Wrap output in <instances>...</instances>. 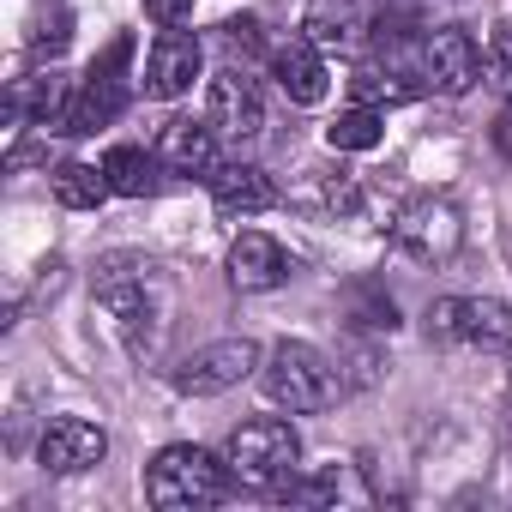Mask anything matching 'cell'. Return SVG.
<instances>
[{"mask_svg": "<svg viewBox=\"0 0 512 512\" xmlns=\"http://www.w3.org/2000/svg\"><path fill=\"white\" fill-rule=\"evenodd\" d=\"M97 308L115 320V332H121L139 356L157 350L169 296H163V278H157L151 260H109V266L97 272Z\"/></svg>", "mask_w": 512, "mask_h": 512, "instance_id": "6da1fadb", "label": "cell"}, {"mask_svg": "<svg viewBox=\"0 0 512 512\" xmlns=\"http://www.w3.org/2000/svg\"><path fill=\"white\" fill-rule=\"evenodd\" d=\"M223 470L205 446H163L151 464H145V500L163 506V512H193V506H211L223 500Z\"/></svg>", "mask_w": 512, "mask_h": 512, "instance_id": "7a4b0ae2", "label": "cell"}, {"mask_svg": "<svg viewBox=\"0 0 512 512\" xmlns=\"http://www.w3.org/2000/svg\"><path fill=\"white\" fill-rule=\"evenodd\" d=\"M296 458H302V440H296V428L278 422V416L241 422V428L229 434V452H223L229 476H241L247 488H278L284 476H296Z\"/></svg>", "mask_w": 512, "mask_h": 512, "instance_id": "3957f363", "label": "cell"}, {"mask_svg": "<svg viewBox=\"0 0 512 512\" xmlns=\"http://www.w3.org/2000/svg\"><path fill=\"white\" fill-rule=\"evenodd\" d=\"M260 386H266V398L278 410H326L332 392H338V380H332V368H326V356L314 344H278Z\"/></svg>", "mask_w": 512, "mask_h": 512, "instance_id": "277c9868", "label": "cell"}, {"mask_svg": "<svg viewBox=\"0 0 512 512\" xmlns=\"http://www.w3.org/2000/svg\"><path fill=\"white\" fill-rule=\"evenodd\" d=\"M392 241L410 253V260L440 266V260H452L458 241H464V217H458V205H452V199L422 193V199L398 205V217H392Z\"/></svg>", "mask_w": 512, "mask_h": 512, "instance_id": "5b68a950", "label": "cell"}, {"mask_svg": "<svg viewBox=\"0 0 512 512\" xmlns=\"http://www.w3.org/2000/svg\"><path fill=\"white\" fill-rule=\"evenodd\" d=\"M127 61H133V37H115V43L91 61V73H85V85H79V97H73L67 133H97V127H109V121L127 109Z\"/></svg>", "mask_w": 512, "mask_h": 512, "instance_id": "8992f818", "label": "cell"}, {"mask_svg": "<svg viewBox=\"0 0 512 512\" xmlns=\"http://www.w3.org/2000/svg\"><path fill=\"white\" fill-rule=\"evenodd\" d=\"M253 368H260V344H253V338H217V344L193 350V356L175 368V386H181L187 398H217V392L241 386Z\"/></svg>", "mask_w": 512, "mask_h": 512, "instance_id": "52a82bcc", "label": "cell"}, {"mask_svg": "<svg viewBox=\"0 0 512 512\" xmlns=\"http://www.w3.org/2000/svg\"><path fill=\"white\" fill-rule=\"evenodd\" d=\"M428 332L452 344H512V308L494 296H446L428 308Z\"/></svg>", "mask_w": 512, "mask_h": 512, "instance_id": "ba28073f", "label": "cell"}, {"mask_svg": "<svg viewBox=\"0 0 512 512\" xmlns=\"http://www.w3.org/2000/svg\"><path fill=\"white\" fill-rule=\"evenodd\" d=\"M205 121L217 127V139H229V145H253L266 133V103H260V91H253V79L247 73H217L211 85H205Z\"/></svg>", "mask_w": 512, "mask_h": 512, "instance_id": "9c48e42d", "label": "cell"}, {"mask_svg": "<svg viewBox=\"0 0 512 512\" xmlns=\"http://www.w3.org/2000/svg\"><path fill=\"white\" fill-rule=\"evenodd\" d=\"M422 79H428L434 91H446V97H464V91L482 79L476 37H470L464 25H440V31H428V43H422Z\"/></svg>", "mask_w": 512, "mask_h": 512, "instance_id": "30bf717a", "label": "cell"}, {"mask_svg": "<svg viewBox=\"0 0 512 512\" xmlns=\"http://www.w3.org/2000/svg\"><path fill=\"white\" fill-rule=\"evenodd\" d=\"M37 458H43V470H55V476H79V470H97V464L109 458V434H103L97 422H85V416H55V422L43 428Z\"/></svg>", "mask_w": 512, "mask_h": 512, "instance_id": "8fae6325", "label": "cell"}, {"mask_svg": "<svg viewBox=\"0 0 512 512\" xmlns=\"http://www.w3.org/2000/svg\"><path fill=\"white\" fill-rule=\"evenodd\" d=\"M199 67H205L199 43H193L187 31H163V37L151 43V55H145V97H157V103H175L181 91H193Z\"/></svg>", "mask_w": 512, "mask_h": 512, "instance_id": "7c38bea8", "label": "cell"}, {"mask_svg": "<svg viewBox=\"0 0 512 512\" xmlns=\"http://www.w3.org/2000/svg\"><path fill=\"white\" fill-rule=\"evenodd\" d=\"M272 73H278V91H284L290 103H302V109H314V103H326V91H332V73H326V61H320V49H314L308 37H296V43H284V49L272 55Z\"/></svg>", "mask_w": 512, "mask_h": 512, "instance_id": "4fadbf2b", "label": "cell"}, {"mask_svg": "<svg viewBox=\"0 0 512 512\" xmlns=\"http://www.w3.org/2000/svg\"><path fill=\"white\" fill-rule=\"evenodd\" d=\"M211 199H217V211H229V217H260V211L278 205V181H272L260 163H229V169L211 175Z\"/></svg>", "mask_w": 512, "mask_h": 512, "instance_id": "5bb4252c", "label": "cell"}, {"mask_svg": "<svg viewBox=\"0 0 512 512\" xmlns=\"http://www.w3.org/2000/svg\"><path fill=\"white\" fill-rule=\"evenodd\" d=\"M157 157L175 169V175H217V127L211 121H169L163 139H157Z\"/></svg>", "mask_w": 512, "mask_h": 512, "instance_id": "9a60e30c", "label": "cell"}, {"mask_svg": "<svg viewBox=\"0 0 512 512\" xmlns=\"http://www.w3.org/2000/svg\"><path fill=\"white\" fill-rule=\"evenodd\" d=\"M284 272H290L284 247H278L272 235H260V229H247V235L229 247V284H235V290H278Z\"/></svg>", "mask_w": 512, "mask_h": 512, "instance_id": "2e32d148", "label": "cell"}, {"mask_svg": "<svg viewBox=\"0 0 512 512\" xmlns=\"http://www.w3.org/2000/svg\"><path fill=\"white\" fill-rule=\"evenodd\" d=\"M362 31H368V13H362V0H314L308 19H302V37L314 49H362Z\"/></svg>", "mask_w": 512, "mask_h": 512, "instance_id": "e0dca14e", "label": "cell"}, {"mask_svg": "<svg viewBox=\"0 0 512 512\" xmlns=\"http://www.w3.org/2000/svg\"><path fill=\"white\" fill-rule=\"evenodd\" d=\"M422 73H410L404 61H380V67H356V79H350V97L356 103H368V109H380V103H410L422 85H416Z\"/></svg>", "mask_w": 512, "mask_h": 512, "instance_id": "ac0fdd59", "label": "cell"}, {"mask_svg": "<svg viewBox=\"0 0 512 512\" xmlns=\"http://www.w3.org/2000/svg\"><path fill=\"white\" fill-rule=\"evenodd\" d=\"M302 205H314V211H326V217H356V211H362V181H356L350 169H308Z\"/></svg>", "mask_w": 512, "mask_h": 512, "instance_id": "d6986e66", "label": "cell"}, {"mask_svg": "<svg viewBox=\"0 0 512 512\" xmlns=\"http://www.w3.org/2000/svg\"><path fill=\"white\" fill-rule=\"evenodd\" d=\"M109 193H115V187H109L103 163H97V169H91V163H61V169H55V199H61L67 211H97Z\"/></svg>", "mask_w": 512, "mask_h": 512, "instance_id": "ffe728a7", "label": "cell"}, {"mask_svg": "<svg viewBox=\"0 0 512 512\" xmlns=\"http://www.w3.org/2000/svg\"><path fill=\"white\" fill-rule=\"evenodd\" d=\"M380 139H386V121H380V109H368V103L344 109V115L326 127V145H332V151H374Z\"/></svg>", "mask_w": 512, "mask_h": 512, "instance_id": "44dd1931", "label": "cell"}, {"mask_svg": "<svg viewBox=\"0 0 512 512\" xmlns=\"http://www.w3.org/2000/svg\"><path fill=\"white\" fill-rule=\"evenodd\" d=\"M103 175H109V187L127 193V199H145V193L157 187L151 157H145L139 145H115V151H103Z\"/></svg>", "mask_w": 512, "mask_h": 512, "instance_id": "7402d4cb", "label": "cell"}, {"mask_svg": "<svg viewBox=\"0 0 512 512\" xmlns=\"http://www.w3.org/2000/svg\"><path fill=\"white\" fill-rule=\"evenodd\" d=\"M344 302H350V320H362V326H380V332L398 326V308H392V296L380 284H350Z\"/></svg>", "mask_w": 512, "mask_h": 512, "instance_id": "603a6c76", "label": "cell"}, {"mask_svg": "<svg viewBox=\"0 0 512 512\" xmlns=\"http://www.w3.org/2000/svg\"><path fill=\"white\" fill-rule=\"evenodd\" d=\"M488 67H494L500 85H512V25L494 31V43H488Z\"/></svg>", "mask_w": 512, "mask_h": 512, "instance_id": "cb8c5ba5", "label": "cell"}, {"mask_svg": "<svg viewBox=\"0 0 512 512\" xmlns=\"http://www.w3.org/2000/svg\"><path fill=\"white\" fill-rule=\"evenodd\" d=\"M223 43H229L235 55H253V49H260V19H229V25H223Z\"/></svg>", "mask_w": 512, "mask_h": 512, "instance_id": "d4e9b609", "label": "cell"}, {"mask_svg": "<svg viewBox=\"0 0 512 512\" xmlns=\"http://www.w3.org/2000/svg\"><path fill=\"white\" fill-rule=\"evenodd\" d=\"M67 43H73V19H67V13H55V19L37 31V49H43V55H61Z\"/></svg>", "mask_w": 512, "mask_h": 512, "instance_id": "484cf974", "label": "cell"}, {"mask_svg": "<svg viewBox=\"0 0 512 512\" xmlns=\"http://www.w3.org/2000/svg\"><path fill=\"white\" fill-rule=\"evenodd\" d=\"M374 380H380V350L356 344L350 350V386H374Z\"/></svg>", "mask_w": 512, "mask_h": 512, "instance_id": "4316f807", "label": "cell"}, {"mask_svg": "<svg viewBox=\"0 0 512 512\" xmlns=\"http://www.w3.org/2000/svg\"><path fill=\"white\" fill-rule=\"evenodd\" d=\"M145 13H151L157 25H169V31H175V25H187V19H193V0H145Z\"/></svg>", "mask_w": 512, "mask_h": 512, "instance_id": "83f0119b", "label": "cell"}, {"mask_svg": "<svg viewBox=\"0 0 512 512\" xmlns=\"http://www.w3.org/2000/svg\"><path fill=\"white\" fill-rule=\"evenodd\" d=\"M494 145H500V157H512V109L494 115Z\"/></svg>", "mask_w": 512, "mask_h": 512, "instance_id": "f1b7e54d", "label": "cell"}]
</instances>
